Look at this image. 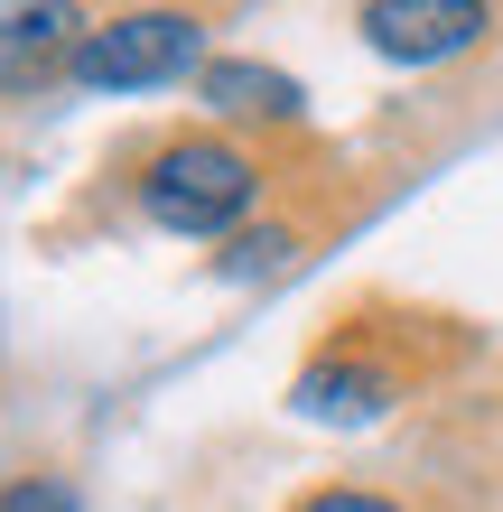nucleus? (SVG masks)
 Returning a JSON list of instances; mask_svg holds the SVG:
<instances>
[{
	"instance_id": "f257e3e1",
	"label": "nucleus",
	"mask_w": 503,
	"mask_h": 512,
	"mask_svg": "<svg viewBox=\"0 0 503 512\" xmlns=\"http://www.w3.org/2000/svg\"><path fill=\"white\" fill-rule=\"evenodd\" d=\"M261 205V159L243 140H215V131H187L150 149V168H140V215L187 233V243H215V233H233Z\"/></svg>"
},
{
	"instance_id": "f03ea898",
	"label": "nucleus",
	"mask_w": 503,
	"mask_h": 512,
	"mask_svg": "<svg viewBox=\"0 0 503 512\" xmlns=\"http://www.w3.org/2000/svg\"><path fill=\"white\" fill-rule=\"evenodd\" d=\"M187 66H205V19L196 10H112L66 56V75L84 94H140V84H168Z\"/></svg>"
},
{
	"instance_id": "7ed1b4c3",
	"label": "nucleus",
	"mask_w": 503,
	"mask_h": 512,
	"mask_svg": "<svg viewBox=\"0 0 503 512\" xmlns=\"http://www.w3.org/2000/svg\"><path fill=\"white\" fill-rule=\"evenodd\" d=\"M373 56H392V66H438V56H466L494 28L485 0H364L354 10Z\"/></svg>"
},
{
	"instance_id": "20e7f679",
	"label": "nucleus",
	"mask_w": 503,
	"mask_h": 512,
	"mask_svg": "<svg viewBox=\"0 0 503 512\" xmlns=\"http://www.w3.org/2000/svg\"><path fill=\"white\" fill-rule=\"evenodd\" d=\"M75 38H84V19L66 0H0V94H19L47 66H66Z\"/></svg>"
},
{
	"instance_id": "39448f33",
	"label": "nucleus",
	"mask_w": 503,
	"mask_h": 512,
	"mask_svg": "<svg viewBox=\"0 0 503 512\" xmlns=\"http://www.w3.org/2000/svg\"><path fill=\"white\" fill-rule=\"evenodd\" d=\"M289 410L327 419V429H345V419H382V410H392V373L354 364V354H317V364L299 373V391H289Z\"/></svg>"
},
{
	"instance_id": "423d86ee",
	"label": "nucleus",
	"mask_w": 503,
	"mask_h": 512,
	"mask_svg": "<svg viewBox=\"0 0 503 512\" xmlns=\"http://www.w3.org/2000/svg\"><path fill=\"white\" fill-rule=\"evenodd\" d=\"M196 94L215 112H243V122H299V84H289L280 66H252V56H205L196 66Z\"/></svg>"
},
{
	"instance_id": "0eeeda50",
	"label": "nucleus",
	"mask_w": 503,
	"mask_h": 512,
	"mask_svg": "<svg viewBox=\"0 0 503 512\" xmlns=\"http://www.w3.org/2000/svg\"><path fill=\"white\" fill-rule=\"evenodd\" d=\"M0 512H84L75 485H56V475H19L10 494H0Z\"/></svg>"
},
{
	"instance_id": "6e6552de",
	"label": "nucleus",
	"mask_w": 503,
	"mask_h": 512,
	"mask_svg": "<svg viewBox=\"0 0 503 512\" xmlns=\"http://www.w3.org/2000/svg\"><path fill=\"white\" fill-rule=\"evenodd\" d=\"M289 252H299V243H289V233H252L243 252H224V280H261V270H280Z\"/></svg>"
},
{
	"instance_id": "1a4fd4ad",
	"label": "nucleus",
	"mask_w": 503,
	"mask_h": 512,
	"mask_svg": "<svg viewBox=\"0 0 503 512\" xmlns=\"http://www.w3.org/2000/svg\"><path fill=\"white\" fill-rule=\"evenodd\" d=\"M299 512H401L392 494H373V485H327V494H308Z\"/></svg>"
}]
</instances>
